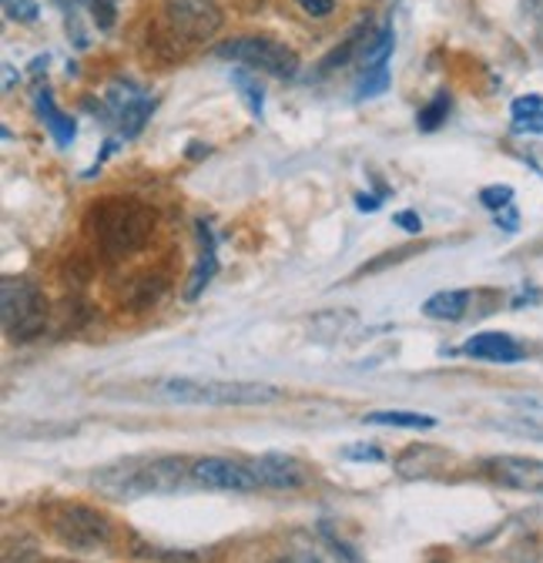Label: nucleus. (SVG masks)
Wrapping results in <instances>:
<instances>
[{"label": "nucleus", "mask_w": 543, "mask_h": 563, "mask_svg": "<svg viewBox=\"0 0 543 563\" xmlns=\"http://www.w3.org/2000/svg\"><path fill=\"white\" fill-rule=\"evenodd\" d=\"M191 479V466L181 456H138L114 466H104L91 476V486L108 500H138V497H165Z\"/></svg>", "instance_id": "nucleus-1"}, {"label": "nucleus", "mask_w": 543, "mask_h": 563, "mask_svg": "<svg viewBox=\"0 0 543 563\" xmlns=\"http://www.w3.org/2000/svg\"><path fill=\"white\" fill-rule=\"evenodd\" d=\"M88 229L111 258H124L148 245L155 232V211L138 198H101L88 211Z\"/></svg>", "instance_id": "nucleus-2"}, {"label": "nucleus", "mask_w": 543, "mask_h": 563, "mask_svg": "<svg viewBox=\"0 0 543 563\" xmlns=\"http://www.w3.org/2000/svg\"><path fill=\"white\" fill-rule=\"evenodd\" d=\"M152 393L165 402L178 406H268L279 402L282 389L265 386V383H232V379H188L171 376L158 379Z\"/></svg>", "instance_id": "nucleus-3"}, {"label": "nucleus", "mask_w": 543, "mask_h": 563, "mask_svg": "<svg viewBox=\"0 0 543 563\" xmlns=\"http://www.w3.org/2000/svg\"><path fill=\"white\" fill-rule=\"evenodd\" d=\"M47 533L67 550H101L111 543V520L78 500H51L41 507Z\"/></svg>", "instance_id": "nucleus-4"}, {"label": "nucleus", "mask_w": 543, "mask_h": 563, "mask_svg": "<svg viewBox=\"0 0 543 563\" xmlns=\"http://www.w3.org/2000/svg\"><path fill=\"white\" fill-rule=\"evenodd\" d=\"M0 322L11 342H31L47 329V299L27 278H4L0 286Z\"/></svg>", "instance_id": "nucleus-5"}, {"label": "nucleus", "mask_w": 543, "mask_h": 563, "mask_svg": "<svg viewBox=\"0 0 543 563\" xmlns=\"http://www.w3.org/2000/svg\"><path fill=\"white\" fill-rule=\"evenodd\" d=\"M215 57L245 64V67L262 70V75H272V78H296L299 75V54L289 44L272 41V37H232V41H222L215 47Z\"/></svg>", "instance_id": "nucleus-6"}, {"label": "nucleus", "mask_w": 543, "mask_h": 563, "mask_svg": "<svg viewBox=\"0 0 543 563\" xmlns=\"http://www.w3.org/2000/svg\"><path fill=\"white\" fill-rule=\"evenodd\" d=\"M162 21L175 41L201 44V41H212L222 31L225 14L219 0H165Z\"/></svg>", "instance_id": "nucleus-7"}, {"label": "nucleus", "mask_w": 543, "mask_h": 563, "mask_svg": "<svg viewBox=\"0 0 543 563\" xmlns=\"http://www.w3.org/2000/svg\"><path fill=\"white\" fill-rule=\"evenodd\" d=\"M155 104L158 101L145 88H138V85L128 81V78H114L104 88V111H108V118L118 124V131L124 137H138L142 134V128L152 118Z\"/></svg>", "instance_id": "nucleus-8"}, {"label": "nucleus", "mask_w": 543, "mask_h": 563, "mask_svg": "<svg viewBox=\"0 0 543 563\" xmlns=\"http://www.w3.org/2000/svg\"><path fill=\"white\" fill-rule=\"evenodd\" d=\"M191 483L201 489L219 493H255L262 489V479L252 466L229 460V456H206L191 463Z\"/></svg>", "instance_id": "nucleus-9"}, {"label": "nucleus", "mask_w": 543, "mask_h": 563, "mask_svg": "<svg viewBox=\"0 0 543 563\" xmlns=\"http://www.w3.org/2000/svg\"><path fill=\"white\" fill-rule=\"evenodd\" d=\"M484 466H487L490 479H497L500 486L543 497V460H533V456H494Z\"/></svg>", "instance_id": "nucleus-10"}, {"label": "nucleus", "mask_w": 543, "mask_h": 563, "mask_svg": "<svg viewBox=\"0 0 543 563\" xmlns=\"http://www.w3.org/2000/svg\"><path fill=\"white\" fill-rule=\"evenodd\" d=\"M463 356L480 360V363H497V366H513L527 356V349L507 332H480L463 342Z\"/></svg>", "instance_id": "nucleus-11"}, {"label": "nucleus", "mask_w": 543, "mask_h": 563, "mask_svg": "<svg viewBox=\"0 0 543 563\" xmlns=\"http://www.w3.org/2000/svg\"><path fill=\"white\" fill-rule=\"evenodd\" d=\"M252 470L258 473L262 486H272V489H299L309 479L306 466L289 453H262L252 463Z\"/></svg>", "instance_id": "nucleus-12"}, {"label": "nucleus", "mask_w": 543, "mask_h": 563, "mask_svg": "<svg viewBox=\"0 0 543 563\" xmlns=\"http://www.w3.org/2000/svg\"><path fill=\"white\" fill-rule=\"evenodd\" d=\"M195 229H198V262H195V268L188 275V289H185L188 299H198L201 292H206V286L219 272V239H215L212 225L198 222Z\"/></svg>", "instance_id": "nucleus-13"}, {"label": "nucleus", "mask_w": 543, "mask_h": 563, "mask_svg": "<svg viewBox=\"0 0 543 563\" xmlns=\"http://www.w3.org/2000/svg\"><path fill=\"white\" fill-rule=\"evenodd\" d=\"M34 108H37L41 121L47 124V131H51V137H54V145H57V148H71V145H75V137H78V124H75L71 114H64V111L54 104V98H51L47 88L34 95Z\"/></svg>", "instance_id": "nucleus-14"}, {"label": "nucleus", "mask_w": 543, "mask_h": 563, "mask_svg": "<svg viewBox=\"0 0 543 563\" xmlns=\"http://www.w3.org/2000/svg\"><path fill=\"white\" fill-rule=\"evenodd\" d=\"M469 309V292L466 289H443V292H433L426 302H423V316L426 319H436V322H459Z\"/></svg>", "instance_id": "nucleus-15"}, {"label": "nucleus", "mask_w": 543, "mask_h": 563, "mask_svg": "<svg viewBox=\"0 0 543 563\" xmlns=\"http://www.w3.org/2000/svg\"><path fill=\"white\" fill-rule=\"evenodd\" d=\"M162 292H165V278L162 275H138V278H131L128 282V289H124V306L131 309V312H145V309H152L158 299H162Z\"/></svg>", "instance_id": "nucleus-16"}, {"label": "nucleus", "mask_w": 543, "mask_h": 563, "mask_svg": "<svg viewBox=\"0 0 543 563\" xmlns=\"http://www.w3.org/2000/svg\"><path fill=\"white\" fill-rule=\"evenodd\" d=\"M363 422H369V427H392V430H433L436 427L433 416L406 412V409H376V412H366Z\"/></svg>", "instance_id": "nucleus-17"}, {"label": "nucleus", "mask_w": 543, "mask_h": 563, "mask_svg": "<svg viewBox=\"0 0 543 563\" xmlns=\"http://www.w3.org/2000/svg\"><path fill=\"white\" fill-rule=\"evenodd\" d=\"M513 134H543V95H520L510 104Z\"/></svg>", "instance_id": "nucleus-18"}, {"label": "nucleus", "mask_w": 543, "mask_h": 563, "mask_svg": "<svg viewBox=\"0 0 543 563\" xmlns=\"http://www.w3.org/2000/svg\"><path fill=\"white\" fill-rule=\"evenodd\" d=\"M369 34H373V31H369V24L353 27V31H350V37H346L343 44H339L332 54H325V57H322V64H319L322 75H329V70H335V67H346L356 54H363V47H366Z\"/></svg>", "instance_id": "nucleus-19"}, {"label": "nucleus", "mask_w": 543, "mask_h": 563, "mask_svg": "<svg viewBox=\"0 0 543 563\" xmlns=\"http://www.w3.org/2000/svg\"><path fill=\"white\" fill-rule=\"evenodd\" d=\"M392 44H396L392 21H383V24L369 34V41H366V47H363V54H359L363 70H373V67H379V64H389Z\"/></svg>", "instance_id": "nucleus-20"}, {"label": "nucleus", "mask_w": 543, "mask_h": 563, "mask_svg": "<svg viewBox=\"0 0 543 563\" xmlns=\"http://www.w3.org/2000/svg\"><path fill=\"white\" fill-rule=\"evenodd\" d=\"M232 85L242 91V101H245L248 114L262 121V114H265V91H262L258 78L252 75V70H245V67H235L232 70Z\"/></svg>", "instance_id": "nucleus-21"}, {"label": "nucleus", "mask_w": 543, "mask_h": 563, "mask_svg": "<svg viewBox=\"0 0 543 563\" xmlns=\"http://www.w3.org/2000/svg\"><path fill=\"white\" fill-rule=\"evenodd\" d=\"M446 118H450V95H446V91H436V95L430 98V104L420 108L417 128H420V131H436V128H443Z\"/></svg>", "instance_id": "nucleus-22"}, {"label": "nucleus", "mask_w": 543, "mask_h": 563, "mask_svg": "<svg viewBox=\"0 0 543 563\" xmlns=\"http://www.w3.org/2000/svg\"><path fill=\"white\" fill-rule=\"evenodd\" d=\"M389 91V64H379L373 70H363V78L356 85V95L359 98H376V95H386Z\"/></svg>", "instance_id": "nucleus-23"}, {"label": "nucleus", "mask_w": 543, "mask_h": 563, "mask_svg": "<svg viewBox=\"0 0 543 563\" xmlns=\"http://www.w3.org/2000/svg\"><path fill=\"white\" fill-rule=\"evenodd\" d=\"M81 8H88L91 21L98 24V31H111L114 27V18H118V0H78Z\"/></svg>", "instance_id": "nucleus-24"}, {"label": "nucleus", "mask_w": 543, "mask_h": 563, "mask_svg": "<svg viewBox=\"0 0 543 563\" xmlns=\"http://www.w3.org/2000/svg\"><path fill=\"white\" fill-rule=\"evenodd\" d=\"M480 205L490 208L494 216H497V211H503V208L513 205V188H510V185H487V188L480 191Z\"/></svg>", "instance_id": "nucleus-25"}, {"label": "nucleus", "mask_w": 543, "mask_h": 563, "mask_svg": "<svg viewBox=\"0 0 543 563\" xmlns=\"http://www.w3.org/2000/svg\"><path fill=\"white\" fill-rule=\"evenodd\" d=\"M500 430H510V433H523V437H536V440H543V422H540V416H517V419H503V422H497Z\"/></svg>", "instance_id": "nucleus-26"}, {"label": "nucleus", "mask_w": 543, "mask_h": 563, "mask_svg": "<svg viewBox=\"0 0 543 563\" xmlns=\"http://www.w3.org/2000/svg\"><path fill=\"white\" fill-rule=\"evenodd\" d=\"M4 11L11 21H21V24H34L41 18L37 0H4Z\"/></svg>", "instance_id": "nucleus-27"}, {"label": "nucleus", "mask_w": 543, "mask_h": 563, "mask_svg": "<svg viewBox=\"0 0 543 563\" xmlns=\"http://www.w3.org/2000/svg\"><path fill=\"white\" fill-rule=\"evenodd\" d=\"M392 222L402 229V232H410V235H417V232H423V219L417 216V211H410V208H406V211H396V216H392Z\"/></svg>", "instance_id": "nucleus-28"}, {"label": "nucleus", "mask_w": 543, "mask_h": 563, "mask_svg": "<svg viewBox=\"0 0 543 563\" xmlns=\"http://www.w3.org/2000/svg\"><path fill=\"white\" fill-rule=\"evenodd\" d=\"M296 4L309 14V18H329L335 11V0H296Z\"/></svg>", "instance_id": "nucleus-29"}, {"label": "nucleus", "mask_w": 543, "mask_h": 563, "mask_svg": "<svg viewBox=\"0 0 543 563\" xmlns=\"http://www.w3.org/2000/svg\"><path fill=\"white\" fill-rule=\"evenodd\" d=\"M510 406L523 409L527 416H540L543 419V396H513Z\"/></svg>", "instance_id": "nucleus-30"}, {"label": "nucleus", "mask_w": 543, "mask_h": 563, "mask_svg": "<svg viewBox=\"0 0 543 563\" xmlns=\"http://www.w3.org/2000/svg\"><path fill=\"white\" fill-rule=\"evenodd\" d=\"M343 456H346V460H369V463H379V460H383V450H376V446H346Z\"/></svg>", "instance_id": "nucleus-31"}, {"label": "nucleus", "mask_w": 543, "mask_h": 563, "mask_svg": "<svg viewBox=\"0 0 543 563\" xmlns=\"http://www.w3.org/2000/svg\"><path fill=\"white\" fill-rule=\"evenodd\" d=\"M497 225H500L503 232H517L520 219H517V208H513V205H510V208H503V211H497Z\"/></svg>", "instance_id": "nucleus-32"}, {"label": "nucleus", "mask_w": 543, "mask_h": 563, "mask_svg": "<svg viewBox=\"0 0 543 563\" xmlns=\"http://www.w3.org/2000/svg\"><path fill=\"white\" fill-rule=\"evenodd\" d=\"M356 208L359 211H379L383 208V195H356Z\"/></svg>", "instance_id": "nucleus-33"}, {"label": "nucleus", "mask_w": 543, "mask_h": 563, "mask_svg": "<svg viewBox=\"0 0 543 563\" xmlns=\"http://www.w3.org/2000/svg\"><path fill=\"white\" fill-rule=\"evenodd\" d=\"M527 162H530V165H533V168L543 175V145H533V148L527 152Z\"/></svg>", "instance_id": "nucleus-34"}, {"label": "nucleus", "mask_w": 543, "mask_h": 563, "mask_svg": "<svg viewBox=\"0 0 543 563\" xmlns=\"http://www.w3.org/2000/svg\"><path fill=\"white\" fill-rule=\"evenodd\" d=\"M41 75H47V54H37L31 60V78H41Z\"/></svg>", "instance_id": "nucleus-35"}, {"label": "nucleus", "mask_w": 543, "mask_h": 563, "mask_svg": "<svg viewBox=\"0 0 543 563\" xmlns=\"http://www.w3.org/2000/svg\"><path fill=\"white\" fill-rule=\"evenodd\" d=\"M0 67H4V91H11V88L18 85V70H14V64H11V60H4Z\"/></svg>", "instance_id": "nucleus-36"}, {"label": "nucleus", "mask_w": 543, "mask_h": 563, "mask_svg": "<svg viewBox=\"0 0 543 563\" xmlns=\"http://www.w3.org/2000/svg\"><path fill=\"white\" fill-rule=\"evenodd\" d=\"M299 563H335L332 556H325V553H319V550H309V553H302L299 556Z\"/></svg>", "instance_id": "nucleus-37"}, {"label": "nucleus", "mask_w": 543, "mask_h": 563, "mask_svg": "<svg viewBox=\"0 0 543 563\" xmlns=\"http://www.w3.org/2000/svg\"><path fill=\"white\" fill-rule=\"evenodd\" d=\"M201 155H209V145H201V141H191V145H188V158H201Z\"/></svg>", "instance_id": "nucleus-38"}, {"label": "nucleus", "mask_w": 543, "mask_h": 563, "mask_svg": "<svg viewBox=\"0 0 543 563\" xmlns=\"http://www.w3.org/2000/svg\"><path fill=\"white\" fill-rule=\"evenodd\" d=\"M41 563H75V560H41Z\"/></svg>", "instance_id": "nucleus-39"}, {"label": "nucleus", "mask_w": 543, "mask_h": 563, "mask_svg": "<svg viewBox=\"0 0 543 563\" xmlns=\"http://www.w3.org/2000/svg\"><path fill=\"white\" fill-rule=\"evenodd\" d=\"M272 563H299V560H272Z\"/></svg>", "instance_id": "nucleus-40"}]
</instances>
